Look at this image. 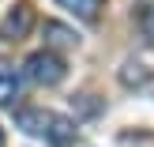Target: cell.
<instances>
[{"mask_svg": "<svg viewBox=\"0 0 154 147\" xmlns=\"http://www.w3.org/2000/svg\"><path fill=\"white\" fill-rule=\"evenodd\" d=\"M15 98H19V72L11 60L0 57V106H11Z\"/></svg>", "mask_w": 154, "mask_h": 147, "instance_id": "obj_4", "label": "cell"}, {"mask_svg": "<svg viewBox=\"0 0 154 147\" xmlns=\"http://www.w3.org/2000/svg\"><path fill=\"white\" fill-rule=\"evenodd\" d=\"M23 75H26L34 87H57V83H64L68 64H64V57H57V53L42 49V53H30V57H26Z\"/></svg>", "mask_w": 154, "mask_h": 147, "instance_id": "obj_2", "label": "cell"}, {"mask_svg": "<svg viewBox=\"0 0 154 147\" xmlns=\"http://www.w3.org/2000/svg\"><path fill=\"white\" fill-rule=\"evenodd\" d=\"M30 27H34V8H30V0H19L0 19V42H23L30 34Z\"/></svg>", "mask_w": 154, "mask_h": 147, "instance_id": "obj_3", "label": "cell"}, {"mask_svg": "<svg viewBox=\"0 0 154 147\" xmlns=\"http://www.w3.org/2000/svg\"><path fill=\"white\" fill-rule=\"evenodd\" d=\"M15 128H23L34 140H45L49 147H72L75 143V121L64 117L57 110H42V106H26V110L15 113Z\"/></svg>", "mask_w": 154, "mask_h": 147, "instance_id": "obj_1", "label": "cell"}, {"mask_svg": "<svg viewBox=\"0 0 154 147\" xmlns=\"http://www.w3.org/2000/svg\"><path fill=\"white\" fill-rule=\"evenodd\" d=\"M57 4L64 8V11H72L75 19H83V23H98L105 0H57Z\"/></svg>", "mask_w": 154, "mask_h": 147, "instance_id": "obj_5", "label": "cell"}, {"mask_svg": "<svg viewBox=\"0 0 154 147\" xmlns=\"http://www.w3.org/2000/svg\"><path fill=\"white\" fill-rule=\"evenodd\" d=\"M135 23H139L143 38H147V42H154V0L139 4V11H135Z\"/></svg>", "mask_w": 154, "mask_h": 147, "instance_id": "obj_7", "label": "cell"}, {"mask_svg": "<svg viewBox=\"0 0 154 147\" xmlns=\"http://www.w3.org/2000/svg\"><path fill=\"white\" fill-rule=\"evenodd\" d=\"M79 45V38L72 34L68 27H60V23H45V49H75Z\"/></svg>", "mask_w": 154, "mask_h": 147, "instance_id": "obj_6", "label": "cell"}, {"mask_svg": "<svg viewBox=\"0 0 154 147\" xmlns=\"http://www.w3.org/2000/svg\"><path fill=\"white\" fill-rule=\"evenodd\" d=\"M0 147H4V132H0Z\"/></svg>", "mask_w": 154, "mask_h": 147, "instance_id": "obj_8", "label": "cell"}]
</instances>
